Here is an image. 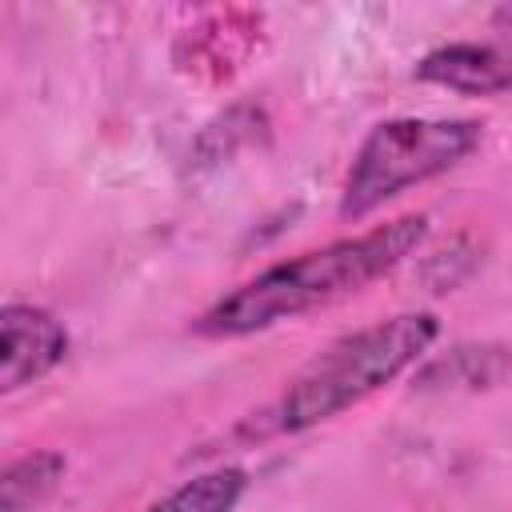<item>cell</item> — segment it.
Segmentation results:
<instances>
[{"label": "cell", "instance_id": "6da1fadb", "mask_svg": "<svg viewBox=\"0 0 512 512\" xmlns=\"http://www.w3.org/2000/svg\"><path fill=\"white\" fill-rule=\"evenodd\" d=\"M424 236H428V216L408 212L360 236H344L324 248H308L300 256L276 260L240 288H232L228 296H220L212 308H204L192 320V332L208 340H236L264 332L280 320H296L312 308H324L332 300L368 288L372 280L404 264Z\"/></svg>", "mask_w": 512, "mask_h": 512}, {"label": "cell", "instance_id": "7a4b0ae2", "mask_svg": "<svg viewBox=\"0 0 512 512\" xmlns=\"http://www.w3.org/2000/svg\"><path fill=\"white\" fill-rule=\"evenodd\" d=\"M440 336V320L432 312H400L392 320L368 324L352 336H340L324 352H316L284 388V396L272 404V428L276 432H308L396 376H404Z\"/></svg>", "mask_w": 512, "mask_h": 512}, {"label": "cell", "instance_id": "3957f363", "mask_svg": "<svg viewBox=\"0 0 512 512\" xmlns=\"http://www.w3.org/2000/svg\"><path fill=\"white\" fill-rule=\"evenodd\" d=\"M484 128L456 116H396L380 120L356 148L340 188V216L364 220L412 184H424L476 152Z\"/></svg>", "mask_w": 512, "mask_h": 512}, {"label": "cell", "instance_id": "277c9868", "mask_svg": "<svg viewBox=\"0 0 512 512\" xmlns=\"http://www.w3.org/2000/svg\"><path fill=\"white\" fill-rule=\"evenodd\" d=\"M68 356V328L40 304H4L0 312V388L16 392L44 380Z\"/></svg>", "mask_w": 512, "mask_h": 512}, {"label": "cell", "instance_id": "5b68a950", "mask_svg": "<svg viewBox=\"0 0 512 512\" xmlns=\"http://www.w3.org/2000/svg\"><path fill=\"white\" fill-rule=\"evenodd\" d=\"M416 76L424 84H440L460 96H500V92H512V52L496 44L460 40V44L432 48L416 64Z\"/></svg>", "mask_w": 512, "mask_h": 512}, {"label": "cell", "instance_id": "8992f818", "mask_svg": "<svg viewBox=\"0 0 512 512\" xmlns=\"http://www.w3.org/2000/svg\"><path fill=\"white\" fill-rule=\"evenodd\" d=\"M244 492H248V472L236 464H220L176 484L168 496L152 500L144 512H236Z\"/></svg>", "mask_w": 512, "mask_h": 512}, {"label": "cell", "instance_id": "52a82bcc", "mask_svg": "<svg viewBox=\"0 0 512 512\" xmlns=\"http://www.w3.org/2000/svg\"><path fill=\"white\" fill-rule=\"evenodd\" d=\"M68 460L60 452H28L0 476V512H36L64 480Z\"/></svg>", "mask_w": 512, "mask_h": 512}, {"label": "cell", "instance_id": "ba28073f", "mask_svg": "<svg viewBox=\"0 0 512 512\" xmlns=\"http://www.w3.org/2000/svg\"><path fill=\"white\" fill-rule=\"evenodd\" d=\"M512 372V352L508 348H476V344H460L452 348L444 360H432L420 372V384L432 388H488L496 380H504Z\"/></svg>", "mask_w": 512, "mask_h": 512}]
</instances>
